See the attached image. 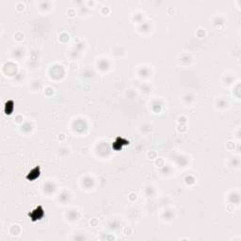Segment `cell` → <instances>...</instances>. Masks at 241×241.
Instances as JSON below:
<instances>
[{"mask_svg":"<svg viewBox=\"0 0 241 241\" xmlns=\"http://www.w3.org/2000/svg\"><path fill=\"white\" fill-rule=\"evenodd\" d=\"M29 214H35V216H32L31 218H32V221H36V220H40V218L43 216V210H42V206L40 205L39 206V211H38L37 213V208L33 211V212H31L29 213Z\"/></svg>","mask_w":241,"mask_h":241,"instance_id":"1","label":"cell"}]
</instances>
